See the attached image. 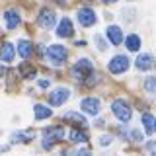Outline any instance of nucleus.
I'll use <instances>...</instances> for the list:
<instances>
[{"instance_id":"f257e3e1","label":"nucleus","mask_w":156,"mask_h":156,"mask_svg":"<svg viewBox=\"0 0 156 156\" xmlns=\"http://www.w3.org/2000/svg\"><path fill=\"white\" fill-rule=\"evenodd\" d=\"M70 74H72L74 80H78V82L84 84L88 78L94 74V65H92L90 58H78V61L74 62V66L70 68Z\"/></svg>"},{"instance_id":"f03ea898","label":"nucleus","mask_w":156,"mask_h":156,"mask_svg":"<svg viewBox=\"0 0 156 156\" xmlns=\"http://www.w3.org/2000/svg\"><path fill=\"white\" fill-rule=\"evenodd\" d=\"M111 111H113V115L121 123H129L131 117H133V109H131V105L127 104V100H123V98H117V100L111 101Z\"/></svg>"},{"instance_id":"7ed1b4c3","label":"nucleus","mask_w":156,"mask_h":156,"mask_svg":"<svg viewBox=\"0 0 156 156\" xmlns=\"http://www.w3.org/2000/svg\"><path fill=\"white\" fill-rule=\"evenodd\" d=\"M45 55H47V58H49V62H51V65L61 66V65H65L68 53H66V49L62 47V45H49L47 51H45Z\"/></svg>"},{"instance_id":"20e7f679","label":"nucleus","mask_w":156,"mask_h":156,"mask_svg":"<svg viewBox=\"0 0 156 156\" xmlns=\"http://www.w3.org/2000/svg\"><path fill=\"white\" fill-rule=\"evenodd\" d=\"M65 139V129L62 127H49L43 129V148H51L53 143Z\"/></svg>"},{"instance_id":"39448f33","label":"nucleus","mask_w":156,"mask_h":156,"mask_svg":"<svg viewBox=\"0 0 156 156\" xmlns=\"http://www.w3.org/2000/svg\"><path fill=\"white\" fill-rule=\"evenodd\" d=\"M129 65H131V61L127 58V55H115L109 61L107 68H109L111 74H123V72L129 70Z\"/></svg>"},{"instance_id":"423d86ee","label":"nucleus","mask_w":156,"mask_h":156,"mask_svg":"<svg viewBox=\"0 0 156 156\" xmlns=\"http://www.w3.org/2000/svg\"><path fill=\"white\" fill-rule=\"evenodd\" d=\"M68 98H70V90H68V88H57L51 94H47V101H49V105L58 107V105L65 104Z\"/></svg>"},{"instance_id":"0eeeda50","label":"nucleus","mask_w":156,"mask_h":156,"mask_svg":"<svg viewBox=\"0 0 156 156\" xmlns=\"http://www.w3.org/2000/svg\"><path fill=\"white\" fill-rule=\"evenodd\" d=\"M76 16H78V23H80L82 27H92V26L98 22L96 12H94L92 8H80Z\"/></svg>"},{"instance_id":"6e6552de","label":"nucleus","mask_w":156,"mask_h":156,"mask_svg":"<svg viewBox=\"0 0 156 156\" xmlns=\"http://www.w3.org/2000/svg\"><path fill=\"white\" fill-rule=\"evenodd\" d=\"M55 22H57L55 12L49 10V8H41V12H39V16H37V23H39V26H41L43 29H51L53 26H55Z\"/></svg>"},{"instance_id":"1a4fd4ad","label":"nucleus","mask_w":156,"mask_h":156,"mask_svg":"<svg viewBox=\"0 0 156 156\" xmlns=\"http://www.w3.org/2000/svg\"><path fill=\"white\" fill-rule=\"evenodd\" d=\"M100 107H101V101L98 98H84L80 104V109H84L88 115H98L100 113Z\"/></svg>"},{"instance_id":"9d476101","label":"nucleus","mask_w":156,"mask_h":156,"mask_svg":"<svg viewBox=\"0 0 156 156\" xmlns=\"http://www.w3.org/2000/svg\"><path fill=\"white\" fill-rule=\"evenodd\" d=\"M57 35L61 39H70L74 35V27H72V22L68 18H62L58 22V27H57Z\"/></svg>"},{"instance_id":"9b49d317","label":"nucleus","mask_w":156,"mask_h":156,"mask_svg":"<svg viewBox=\"0 0 156 156\" xmlns=\"http://www.w3.org/2000/svg\"><path fill=\"white\" fill-rule=\"evenodd\" d=\"M156 66V58L150 53H143V55L136 57V68L139 70H152Z\"/></svg>"},{"instance_id":"f8f14e48","label":"nucleus","mask_w":156,"mask_h":156,"mask_svg":"<svg viewBox=\"0 0 156 156\" xmlns=\"http://www.w3.org/2000/svg\"><path fill=\"white\" fill-rule=\"evenodd\" d=\"M105 35L107 39H109V43L111 45H121V43H125V37H123V31H121V27L119 26H109L105 29Z\"/></svg>"},{"instance_id":"ddd939ff","label":"nucleus","mask_w":156,"mask_h":156,"mask_svg":"<svg viewBox=\"0 0 156 156\" xmlns=\"http://www.w3.org/2000/svg\"><path fill=\"white\" fill-rule=\"evenodd\" d=\"M14 57H16V47H14L12 43H4V45L0 47V61L2 62H12Z\"/></svg>"},{"instance_id":"4468645a","label":"nucleus","mask_w":156,"mask_h":156,"mask_svg":"<svg viewBox=\"0 0 156 156\" xmlns=\"http://www.w3.org/2000/svg\"><path fill=\"white\" fill-rule=\"evenodd\" d=\"M4 22H6L8 29H16L20 26V14L16 10H6V12H4Z\"/></svg>"},{"instance_id":"2eb2a0df","label":"nucleus","mask_w":156,"mask_h":156,"mask_svg":"<svg viewBox=\"0 0 156 156\" xmlns=\"http://www.w3.org/2000/svg\"><path fill=\"white\" fill-rule=\"evenodd\" d=\"M62 119L76 123V127H86V125H88V119H86L82 113H76V111H66V113L62 115Z\"/></svg>"},{"instance_id":"dca6fc26","label":"nucleus","mask_w":156,"mask_h":156,"mask_svg":"<svg viewBox=\"0 0 156 156\" xmlns=\"http://www.w3.org/2000/svg\"><path fill=\"white\" fill-rule=\"evenodd\" d=\"M33 53V45L27 41V39H20L18 41V55L22 58H29V55Z\"/></svg>"},{"instance_id":"f3484780","label":"nucleus","mask_w":156,"mask_h":156,"mask_svg":"<svg viewBox=\"0 0 156 156\" xmlns=\"http://www.w3.org/2000/svg\"><path fill=\"white\" fill-rule=\"evenodd\" d=\"M33 136L35 133L33 131H18V133H12V143H29V140H33Z\"/></svg>"},{"instance_id":"a211bd4d","label":"nucleus","mask_w":156,"mask_h":156,"mask_svg":"<svg viewBox=\"0 0 156 156\" xmlns=\"http://www.w3.org/2000/svg\"><path fill=\"white\" fill-rule=\"evenodd\" d=\"M33 115H35V119H37V121H43V119H47V117H51V115H53V111L49 109L47 105L37 104L35 107H33Z\"/></svg>"},{"instance_id":"6ab92c4d","label":"nucleus","mask_w":156,"mask_h":156,"mask_svg":"<svg viewBox=\"0 0 156 156\" xmlns=\"http://www.w3.org/2000/svg\"><path fill=\"white\" fill-rule=\"evenodd\" d=\"M68 139H70V143H74V144H82V143L88 140V135L84 131H80V129H72L70 133H68Z\"/></svg>"},{"instance_id":"aec40b11","label":"nucleus","mask_w":156,"mask_h":156,"mask_svg":"<svg viewBox=\"0 0 156 156\" xmlns=\"http://www.w3.org/2000/svg\"><path fill=\"white\" fill-rule=\"evenodd\" d=\"M125 45H127V49H129V51L136 53V51L140 49V37L135 35V33H131V35H127V39H125Z\"/></svg>"},{"instance_id":"412c9836","label":"nucleus","mask_w":156,"mask_h":156,"mask_svg":"<svg viewBox=\"0 0 156 156\" xmlns=\"http://www.w3.org/2000/svg\"><path fill=\"white\" fill-rule=\"evenodd\" d=\"M20 74H22V78H26V80H31V78H35V68H33V65L22 62L20 65Z\"/></svg>"},{"instance_id":"4be33fe9","label":"nucleus","mask_w":156,"mask_h":156,"mask_svg":"<svg viewBox=\"0 0 156 156\" xmlns=\"http://www.w3.org/2000/svg\"><path fill=\"white\" fill-rule=\"evenodd\" d=\"M140 121H143V125H144V131L150 135L154 131V117L150 115V113H144L143 117H140Z\"/></svg>"},{"instance_id":"5701e85b","label":"nucleus","mask_w":156,"mask_h":156,"mask_svg":"<svg viewBox=\"0 0 156 156\" xmlns=\"http://www.w3.org/2000/svg\"><path fill=\"white\" fill-rule=\"evenodd\" d=\"M143 88L148 92V94H156V76H148V78H146Z\"/></svg>"},{"instance_id":"b1692460","label":"nucleus","mask_w":156,"mask_h":156,"mask_svg":"<svg viewBox=\"0 0 156 156\" xmlns=\"http://www.w3.org/2000/svg\"><path fill=\"white\" fill-rule=\"evenodd\" d=\"M111 140H113V139H111L109 135H104V136H101V139H100V144H101V146H107V144L111 143Z\"/></svg>"},{"instance_id":"393cba45","label":"nucleus","mask_w":156,"mask_h":156,"mask_svg":"<svg viewBox=\"0 0 156 156\" xmlns=\"http://www.w3.org/2000/svg\"><path fill=\"white\" fill-rule=\"evenodd\" d=\"M96 43H98V45H100V51H105V41H104V39H101V37H96Z\"/></svg>"},{"instance_id":"a878e982","label":"nucleus","mask_w":156,"mask_h":156,"mask_svg":"<svg viewBox=\"0 0 156 156\" xmlns=\"http://www.w3.org/2000/svg\"><path fill=\"white\" fill-rule=\"evenodd\" d=\"M133 139H135V140H143V136H140V131H133Z\"/></svg>"},{"instance_id":"bb28decb","label":"nucleus","mask_w":156,"mask_h":156,"mask_svg":"<svg viewBox=\"0 0 156 156\" xmlns=\"http://www.w3.org/2000/svg\"><path fill=\"white\" fill-rule=\"evenodd\" d=\"M39 88H43V90L49 88V80H39Z\"/></svg>"},{"instance_id":"cd10ccee","label":"nucleus","mask_w":156,"mask_h":156,"mask_svg":"<svg viewBox=\"0 0 156 156\" xmlns=\"http://www.w3.org/2000/svg\"><path fill=\"white\" fill-rule=\"evenodd\" d=\"M101 2H104V4H115L117 0H101Z\"/></svg>"},{"instance_id":"c85d7f7f","label":"nucleus","mask_w":156,"mask_h":156,"mask_svg":"<svg viewBox=\"0 0 156 156\" xmlns=\"http://www.w3.org/2000/svg\"><path fill=\"white\" fill-rule=\"evenodd\" d=\"M4 72H6V68H4V66H0V74H4Z\"/></svg>"},{"instance_id":"c756f323","label":"nucleus","mask_w":156,"mask_h":156,"mask_svg":"<svg viewBox=\"0 0 156 156\" xmlns=\"http://www.w3.org/2000/svg\"><path fill=\"white\" fill-rule=\"evenodd\" d=\"M154 131H156V117H154Z\"/></svg>"},{"instance_id":"7c9ffc66","label":"nucleus","mask_w":156,"mask_h":156,"mask_svg":"<svg viewBox=\"0 0 156 156\" xmlns=\"http://www.w3.org/2000/svg\"><path fill=\"white\" fill-rule=\"evenodd\" d=\"M57 2H62V0H57Z\"/></svg>"}]
</instances>
